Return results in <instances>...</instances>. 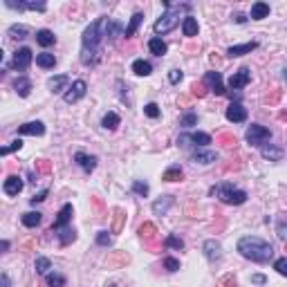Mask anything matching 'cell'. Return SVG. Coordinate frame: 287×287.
<instances>
[{
	"instance_id": "obj_1",
	"label": "cell",
	"mask_w": 287,
	"mask_h": 287,
	"mask_svg": "<svg viewBox=\"0 0 287 287\" xmlns=\"http://www.w3.org/2000/svg\"><path fill=\"white\" fill-rule=\"evenodd\" d=\"M106 38V18H99L90 23L81 38V63L95 67L101 61V40Z\"/></svg>"
},
{
	"instance_id": "obj_2",
	"label": "cell",
	"mask_w": 287,
	"mask_h": 287,
	"mask_svg": "<svg viewBox=\"0 0 287 287\" xmlns=\"http://www.w3.org/2000/svg\"><path fill=\"white\" fill-rule=\"evenodd\" d=\"M238 252L242 258L252 260V263H269L274 258V247L267 242V240L258 238V236H244L238 240Z\"/></svg>"
},
{
	"instance_id": "obj_3",
	"label": "cell",
	"mask_w": 287,
	"mask_h": 287,
	"mask_svg": "<svg viewBox=\"0 0 287 287\" xmlns=\"http://www.w3.org/2000/svg\"><path fill=\"white\" fill-rule=\"evenodd\" d=\"M166 12L159 16V20L155 23V34H169L171 29L180 23V12H189L191 5L182 3V5H173V3H164Z\"/></svg>"
},
{
	"instance_id": "obj_4",
	"label": "cell",
	"mask_w": 287,
	"mask_h": 287,
	"mask_svg": "<svg viewBox=\"0 0 287 287\" xmlns=\"http://www.w3.org/2000/svg\"><path fill=\"white\" fill-rule=\"evenodd\" d=\"M213 193H218V197H220V202H224V204H244L247 202V193H244L242 189H236V186L231 184H222L218 186V189H213Z\"/></svg>"
},
{
	"instance_id": "obj_5",
	"label": "cell",
	"mask_w": 287,
	"mask_h": 287,
	"mask_svg": "<svg viewBox=\"0 0 287 287\" xmlns=\"http://www.w3.org/2000/svg\"><path fill=\"white\" fill-rule=\"evenodd\" d=\"M211 144V135L207 133H184L177 137V146H182V148H189V146H193V148H207V146Z\"/></svg>"
},
{
	"instance_id": "obj_6",
	"label": "cell",
	"mask_w": 287,
	"mask_h": 287,
	"mask_svg": "<svg viewBox=\"0 0 287 287\" xmlns=\"http://www.w3.org/2000/svg\"><path fill=\"white\" fill-rule=\"evenodd\" d=\"M244 137H247V142L252 146H265L271 139V130L260 126V124H252V126L247 128V135H244Z\"/></svg>"
},
{
	"instance_id": "obj_7",
	"label": "cell",
	"mask_w": 287,
	"mask_h": 287,
	"mask_svg": "<svg viewBox=\"0 0 287 287\" xmlns=\"http://www.w3.org/2000/svg\"><path fill=\"white\" fill-rule=\"evenodd\" d=\"M86 92H88V83L83 81V79H79V81H74V83H72V86L63 92V101L72 106V103L81 101V99L86 97Z\"/></svg>"
},
{
	"instance_id": "obj_8",
	"label": "cell",
	"mask_w": 287,
	"mask_h": 287,
	"mask_svg": "<svg viewBox=\"0 0 287 287\" xmlns=\"http://www.w3.org/2000/svg\"><path fill=\"white\" fill-rule=\"evenodd\" d=\"M32 61H34L32 50L20 48V50H16V54H14V59H12V67L14 70H18V72H25L29 65H32Z\"/></svg>"
},
{
	"instance_id": "obj_9",
	"label": "cell",
	"mask_w": 287,
	"mask_h": 287,
	"mask_svg": "<svg viewBox=\"0 0 287 287\" xmlns=\"http://www.w3.org/2000/svg\"><path fill=\"white\" fill-rule=\"evenodd\" d=\"M249 81H252V72H249L247 67H240L238 72L231 74V79H229V88H231V90H242Z\"/></svg>"
},
{
	"instance_id": "obj_10",
	"label": "cell",
	"mask_w": 287,
	"mask_h": 287,
	"mask_svg": "<svg viewBox=\"0 0 287 287\" xmlns=\"http://www.w3.org/2000/svg\"><path fill=\"white\" fill-rule=\"evenodd\" d=\"M227 119H229L231 124H242V121H247V108H244L240 101H233L231 106L227 108Z\"/></svg>"
},
{
	"instance_id": "obj_11",
	"label": "cell",
	"mask_w": 287,
	"mask_h": 287,
	"mask_svg": "<svg viewBox=\"0 0 287 287\" xmlns=\"http://www.w3.org/2000/svg\"><path fill=\"white\" fill-rule=\"evenodd\" d=\"M204 83L211 88L213 92H216L218 97L227 95V90H224V86H222V74H220V72H216V70L207 72V74H204Z\"/></svg>"
},
{
	"instance_id": "obj_12",
	"label": "cell",
	"mask_w": 287,
	"mask_h": 287,
	"mask_svg": "<svg viewBox=\"0 0 287 287\" xmlns=\"http://www.w3.org/2000/svg\"><path fill=\"white\" fill-rule=\"evenodd\" d=\"M23 186H25V182H23V177H18V175H9L7 180L3 182V191H5V195H18L20 191H23Z\"/></svg>"
},
{
	"instance_id": "obj_13",
	"label": "cell",
	"mask_w": 287,
	"mask_h": 287,
	"mask_svg": "<svg viewBox=\"0 0 287 287\" xmlns=\"http://www.w3.org/2000/svg\"><path fill=\"white\" fill-rule=\"evenodd\" d=\"M72 216H74V209H72V204H63V209L59 211V218H56L54 224H52V233L59 231V229H63V227H67L70 220H72Z\"/></svg>"
},
{
	"instance_id": "obj_14",
	"label": "cell",
	"mask_w": 287,
	"mask_h": 287,
	"mask_svg": "<svg viewBox=\"0 0 287 287\" xmlns=\"http://www.w3.org/2000/svg\"><path fill=\"white\" fill-rule=\"evenodd\" d=\"M18 135H32V137H43L45 135V124L43 121H27L18 126Z\"/></svg>"
},
{
	"instance_id": "obj_15",
	"label": "cell",
	"mask_w": 287,
	"mask_h": 287,
	"mask_svg": "<svg viewBox=\"0 0 287 287\" xmlns=\"http://www.w3.org/2000/svg\"><path fill=\"white\" fill-rule=\"evenodd\" d=\"M191 159L195 161V164H213V161L218 159V153L216 150H209V148H197L195 153L191 155Z\"/></svg>"
},
{
	"instance_id": "obj_16",
	"label": "cell",
	"mask_w": 287,
	"mask_h": 287,
	"mask_svg": "<svg viewBox=\"0 0 287 287\" xmlns=\"http://www.w3.org/2000/svg\"><path fill=\"white\" fill-rule=\"evenodd\" d=\"M256 48H258V43H256V40H252V43H242V45H231V48L227 50V56H229V59H238V56L252 54Z\"/></svg>"
},
{
	"instance_id": "obj_17",
	"label": "cell",
	"mask_w": 287,
	"mask_h": 287,
	"mask_svg": "<svg viewBox=\"0 0 287 287\" xmlns=\"http://www.w3.org/2000/svg\"><path fill=\"white\" fill-rule=\"evenodd\" d=\"M74 161H76V164H79V166H81V169H83V171H86V173H92V171H95V169H97V157H95V155H88V153H81V150H79V153H76V155H74Z\"/></svg>"
},
{
	"instance_id": "obj_18",
	"label": "cell",
	"mask_w": 287,
	"mask_h": 287,
	"mask_svg": "<svg viewBox=\"0 0 287 287\" xmlns=\"http://www.w3.org/2000/svg\"><path fill=\"white\" fill-rule=\"evenodd\" d=\"M173 202H175L173 195H161L159 200L153 202V213H155V216H166V213H169V209L173 207Z\"/></svg>"
},
{
	"instance_id": "obj_19",
	"label": "cell",
	"mask_w": 287,
	"mask_h": 287,
	"mask_svg": "<svg viewBox=\"0 0 287 287\" xmlns=\"http://www.w3.org/2000/svg\"><path fill=\"white\" fill-rule=\"evenodd\" d=\"M204 256L211 263H216V260H220L222 258V247H220V242L218 240H207L204 242Z\"/></svg>"
},
{
	"instance_id": "obj_20",
	"label": "cell",
	"mask_w": 287,
	"mask_h": 287,
	"mask_svg": "<svg viewBox=\"0 0 287 287\" xmlns=\"http://www.w3.org/2000/svg\"><path fill=\"white\" fill-rule=\"evenodd\" d=\"M5 5L12 9H18V12H23V9H29V12H45V9H48L45 3H12V0H5Z\"/></svg>"
},
{
	"instance_id": "obj_21",
	"label": "cell",
	"mask_w": 287,
	"mask_h": 287,
	"mask_svg": "<svg viewBox=\"0 0 287 287\" xmlns=\"http://www.w3.org/2000/svg\"><path fill=\"white\" fill-rule=\"evenodd\" d=\"M110 36V40H117L119 36H126V27H121V23L106 18V38Z\"/></svg>"
},
{
	"instance_id": "obj_22",
	"label": "cell",
	"mask_w": 287,
	"mask_h": 287,
	"mask_svg": "<svg viewBox=\"0 0 287 287\" xmlns=\"http://www.w3.org/2000/svg\"><path fill=\"white\" fill-rule=\"evenodd\" d=\"M260 155H263V157L265 159H269V161H280V159H283V148H278V146H267V144H265V146H260Z\"/></svg>"
},
{
	"instance_id": "obj_23",
	"label": "cell",
	"mask_w": 287,
	"mask_h": 287,
	"mask_svg": "<svg viewBox=\"0 0 287 287\" xmlns=\"http://www.w3.org/2000/svg\"><path fill=\"white\" fill-rule=\"evenodd\" d=\"M67 83H70V76L67 74H59V76H52V79L48 81V88L54 95H59V92L67 90Z\"/></svg>"
},
{
	"instance_id": "obj_24",
	"label": "cell",
	"mask_w": 287,
	"mask_h": 287,
	"mask_svg": "<svg viewBox=\"0 0 287 287\" xmlns=\"http://www.w3.org/2000/svg\"><path fill=\"white\" fill-rule=\"evenodd\" d=\"M182 32H184V36H189V38H193V36H197V32H200V25H197V18L186 16L184 20H182Z\"/></svg>"
},
{
	"instance_id": "obj_25",
	"label": "cell",
	"mask_w": 287,
	"mask_h": 287,
	"mask_svg": "<svg viewBox=\"0 0 287 287\" xmlns=\"http://www.w3.org/2000/svg\"><path fill=\"white\" fill-rule=\"evenodd\" d=\"M36 43H38L40 48H50V45L56 43V36H54V32H50V29H38V32H36Z\"/></svg>"
},
{
	"instance_id": "obj_26",
	"label": "cell",
	"mask_w": 287,
	"mask_h": 287,
	"mask_svg": "<svg viewBox=\"0 0 287 287\" xmlns=\"http://www.w3.org/2000/svg\"><path fill=\"white\" fill-rule=\"evenodd\" d=\"M14 90L18 92V97H29V92H32V81H29L27 76H18V79L14 81Z\"/></svg>"
},
{
	"instance_id": "obj_27",
	"label": "cell",
	"mask_w": 287,
	"mask_h": 287,
	"mask_svg": "<svg viewBox=\"0 0 287 287\" xmlns=\"http://www.w3.org/2000/svg\"><path fill=\"white\" fill-rule=\"evenodd\" d=\"M36 65L43 67V70H52L56 65V56L50 52H40V54H36Z\"/></svg>"
},
{
	"instance_id": "obj_28",
	"label": "cell",
	"mask_w": 287,
	"mask_h": 287,
	"mask_svg": "<svg viewBox=\"0 0 287 287\" xmlns=\"http://www.w3.org/2000/svg\"><path fill=\"white\" fill-rule=\"evenodd\" d=\"M252 20H263V18H267L269 16V5L267 3H254L252 5Z\"/></svg>"
},
{
	"instance_id": "obj_29",
	"label": "cell",
	"mask_w": 287,
	"mask_h": 287,
	"mask_svg": "<svg viewBox=\"0 0 287 287\" xmlns=\"http://www.w3.org/2000/svg\"><path fill=\"white\" fill-rule=\"evenodd\" d=\"M148 50L153 52L155 56H164L166 52H169V45H166L164 40L159 38V36H155V38H150V40H148Z\"/></svg>"
},
{
	"instance_id": "obj_30",
	"label": "cell",
	"mask_w": 287,
	"mask_h": 287,
	"mask_svg": "<svg viewBox=\"0 0 287 287\" xmlns=\"http://www.w3.org/2000/svg\"><path fill=\"white\" fill-rule=\"evenodd\" d=\"M54 233L59 236V242L63 244V247H65V244H70V242H74V240H76V231H74L72 227H63V229H59V231H54Z\"/></svg>"
},
{
	"instance_id": "obj_31",
	"label": "cell",
	"mask_w": 287,
	"mask_h": 287,
	"mask_svg": "<svg viewBox=\"0 0 287 287\" xmlns=\"http://www.w3.org/2000/svg\"><path fill=\"white\" fill-rule=\"evenodd\" d=\"M23 224L25 227H29V229H34V227H38L40 220H43V213H38V211H29V213H23Z\"/></svg>"
},
{
	"instance_id": "obj_32",
	"label": "cell",
	"mask_w": 287,
	"mask_h": 287,
	"mask_svg": "<svg viewBox=\"0 0 287 287\" xmlns=\"http://www.w3.org/2000/svg\"><path fill=\"white\" fill-rule=\"evenodd\" d=\"M133 72H135L137 76H148L150 72H153V65H150L148 61H144V59H137V61L133 63Z\"/></svg>"
},
{
	"instance_id": "obj_33",
	"label": "cell",
	"mask_w": 287,
	"mask_h": 287,
	"mask_svg": "<svg viewBox=\"0 0 287 287\" xmlns=\"http://www.w3.org/2000/svg\"><path fill=\"white\" fill-rule=\"evenodd\" d=\"M142 20H144V14H142V12L133 14V18H130V23H128V27H126V38H130V36H135V32H137V27L142 25Z\"/></svg>"
},
{
	"instance_id": "obj_34",
	"label": "cell",
	"mask_w": 287,
	"mask_h": 287,
	"mask_svg": "<svg viewBox=\"0 0 287 287\" xmlns=\"http://www.w3.org/2000/svg\"><path fill=\"white\" fill-rule=\"evenodd\" d=\"M101 124H103V128H106V130H114L119 124H121V119H119L117 112H106V114H103V121Z\"/></svg>"
},
{
	"instance_id": "obj_35",
	"label": "cell",
	"mask_w": 287,
	"mask_h": 287,
	"mask_svg": "<svg viewBox=\"0 0 287 287\" xmlns=\"http://www.w3.org/2000/svg\"><path fill=\"white\" fill-rule=\"evenodd\" d=\"M7 34L12 36V38H27L29 29L25 27V25H12V27L7 29Z\"/></svg>"
},
{
	"instance_id": "obj_36",
	"label": "cell",
	"mask_w": 287,
	"mask_h": 287,
	"mask_svg": "<svg viewBox=\"0 0 287 287\" xmlns=\"http://www.w3.org/2000/svg\"><path fill=\"white\" fill-rule=\"evenodd\" d=\"M34 267H36V271H38V274H45V276H48L50 269H52V263H50V258H43V256H40V258H36Z\"/></svg>"
},
{
	"instance_id": "obj_37",
	"label": "cell",
	"mask_w": 287,
	"mask_h": 287,
	"mask_svg": "<svg viewBox=\"0 0 287 287\" xmlns=\"http://www.w3.org/2000/svg\"><path fill=\"white\" fill-rule=\"evenodd\" d=\"M164 180H166V182H177V180H182V169H180L177 164H173L171 169H166Z\"/></svg>"
},
{
	"instance_id": "obj_38",
	"label": "cell",
	"mask_w": 287,
	"mask_h": 287,
	"mask_svg": "<svg viewBox=\"0 0 287 287\" xmlns=\"http://www.w3.org/2000/svg\"><path fill=\"white\" fill-rule=\"evenodd\" d=\"M45 280H48L50 287H65V276H61V274H48Z\"/></svg>"
},
{
	"instance_id": "obj_39",
	"label": "cell",
	"mask_w": 287,
	"mask_h": 287,
	"mask_svg": "<svg viewBox=\"0 0 287 287\" xmlns=\"http://www.w3.org/2000/svg\"><path fill=\"white\" fill-rule=\"evenodd\" d=\"M164 244L169 249H184V240H182L180 236H169L164 240Z\"/></svg>"
},
{
	"instance_id": "obj_40",
	"label": "cell",
	"mask_w": 287,
	"mask_h": 287,
	"mask_svg": "<svg viewBox=\"0 0 287 287\" xmlns=\"http://www.w3.org/2000/svg\"><path fill=\"white\" fill-rule=\"evenodd\" d=\"M133 191L137 193L139 197H146V195H148V184H146V182H142V180H135V182H133Z\"/></svg>"
},
{
	"instance_id": "obj_41",
	"label": "cell",
	"mask_w": 287,
	"mask_h": 287,
	"mask_svg": "<svg viewBox=\"0 0 287 287\" xmlns=\"http://www.w3.org/2000/svg\"><path fill=\"white\" fill-rule=\"evenodd\" d=\"M20 148H23V142H20V139H14V142L9 144V146H3V148H0V155L5 157V155L14 153V150H20Z\"/></svg>"
},
{
	"instance_id": "obj_42",
	"label": "cell",
	"mask_w": 287,
	"mask_h": 287,
	"mask_svg": "<svg viewBox=\"0 0 287 287\" xmlns=\"http://www.w3.org/2000/svg\"><path fill=\"white\" fill-rule=\"evenodd\" d=\"M144 112H146V117L157 119V117H159V106H157V103H146V106H144Z\"/></svg>"
},
{
	"instance_id": "obj_43",
	"label": "cell",
	"mask_w": 287,
	"mask_h": 287,
	"mask_svg": "<svg viewBox=\"0 0 287 287\" xmlns=\"http://www.w3.org/2000/svg\"><path fill=\"white\" fill-rule=\"evenodd\" d=\"M182 126H184V128H191V126H195V124H197V114L195 112H186L184 114V117H182Z\"/></svg>"
},
{
	"instance_id": "obj_44",
	"label": "cell",
	"mask_w": 287,
	"mask_h": 287,
	"mask_svg": "<svg viewBox=\"0 0 287 287\" xmlns=\"http://www.w3.org/2000/svg\"><path fill=\"white\" fill-rule=\"evenodd\" d=\"M97 244H101V247H110V244H112V238L108 236V231H99Z\"/></svg>"
},
{
	"instance_id": "obj_45",
	"label": "cell",
	"mask_w": 287,
	"mask_h": 287,
	"mask_svg": "<svg viewBox=\"0 0 287 287\" xmlns=\"http://www.w3.org/2000/svg\"><path fill=\"white\" fill-rule=\"evenodd\" d=\"M274 269L278 271L280 276H285V278H287V258H278V260H276V263H274Z\"/></svg>"
},
{
	"instance_id": "obj_46",
	"label": "cell",
	"mask_w": 287,
	"mask_h": 287,
	"mask_svg": "<svg viewBox=\"0 0 287 287\" xmlns=\"http://www.w3.org/2000/svg\"><path fill=\"white\" fill-rule=\"evenodd\" d=\"M164 267H166V271H177L180 269V260H175V258H164Z\"/></svg>"
},
{
	"instance_id": "obj_47",
	"label": "cell",
	"mask_w": 287,
	"mask_h": 287,
	"mask_svg": "<svg viewBox=\"0 0 287 287\" xmlns=\"http://www.w3.org/2000/svg\"><path fill=\"white\" fill-rule=\"evenodd\" d=\"M48 189H43V191H38V193H36V195L34 197H29V204H38V202H43L45 200V197H48Z\"/></svg>"
},
{
	"instance_id": "obj_48",
	"label": "cell",
	"mask_w": 287,
	"mask_h": 287,
	"mask_svg": "<svg viewBox=\"0 0 287 287\" xmlns=\"http://www.w3.org/2000/svg\"><path fill=\"white\" fill-rule=\"evenodd\" d=\"M182 76H184V74H182L180 70H171V74H169V81L173 83V86H177V83L182 81Z\"/></svg>"
},
{
	"instance_id": "obj_49",
	"label": "cell",
	"mask_w": 287,
	"mask_h": 287,
	"mask_svg": "<svg viewBox=\"0 0 287 287\" xmlns=\"http://www.w3.org/2000/svg\"><path fill=\"white\" fill-rule=\"evenodd\" d=\"M276 231H278L280 240H285V242H287V224H285V222H280V224H278V229H276Z\"/></svg>"
},
{
	"instance_id": "obj_50",
	"label": "cell",
	"mask_w": 287,
	"mask_h": 287,
	"mask_svg": "<svg viewBox=\"0 0 287 287\" xmlns=\"http://www.w3.org/2000/svg\"><path fill=\"white\" fill-rule=\"evenodd\" d=\"M252 283H256V285H265V283H267V278H265V276H260V274H256V276H252Z\"/></svg>"
},
{
	"instance_id": "obj_51",
	"label": "cell",
	"mask_w": 287,
	"mask_h": 287,
	"mask_svg": "<svg viewBox=\"0 0 287 287\" xmlns=\"http://www.w3.org/2000/svg\"><path fill=\"white\" fill-rule=\"evenodd\" d=\"M12 283H9V276L7 274H0V287H9Z\"/></svg>"
},
{
	"instance_id": "obj_52",
	"label": "cell",
	"mask_w": 287,
	"mask_h": 287,
	"mask_svg": "<svg viewBox=\"0 0 287 287\" xmlns=\"http://www.w3.org/2000/svg\"><path fill=\"white\" fill-rule=\"evenodd\" d=\"M0 249H3V252H7V249H9V242H7V240H3V242H0Z\"/></svg>"
},
{
	"instance_id": "obj_53",
	"label": "cell",
	"mask_w": 287,
	"mask_h": 287,
	"mask_svg": "<svg viewBox=\"0 0 287 287\" xmlns=\"http://www.w3.org/2000/svg\"><path fill=\"white\" fill-rule=\"evenodd\" d=\"M233 20H236V23H244V20H247V18H244V16H242V14H238V16H236V18H233Z\"/></svg>"
},
{
	"instance_id": "obj_54",
	"label": "cell",
	"mask_w": 287,
	"mask_h": 287,
	"mask_svg": "<svg viewBox=\"0 0 287 287\" xmlns=\"http://www.w3.org/2000/svg\"><path fill=\"white\" fill-rule=\"evenodd\" d=\"M283 76H285V81H287V70H285V72H283Z\"/></svg>"
},
{
	"instance_id": "obj_55",
	"label": "cell",
	"mask_w": 287,
	"mask_h": 287,
	"mask_svg": "<svg viewBox=\"0 0 287 287\" xmlns=\"http://www.w3.org/2000/svg\"><path fill=\"white\" fill-rule=\"evenodd\" d=\"M108 287H114V285H108Z\"/></svg>"
}]
</instances>
